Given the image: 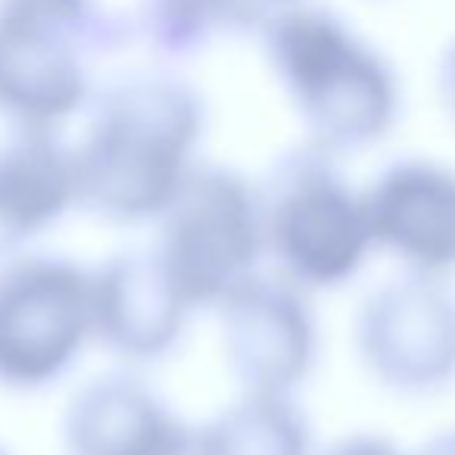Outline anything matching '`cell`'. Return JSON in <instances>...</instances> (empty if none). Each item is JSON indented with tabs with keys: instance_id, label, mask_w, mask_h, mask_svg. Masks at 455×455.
<instances>
[{
	"instance_id": "19",
	"label": "cell",
	"mask_w": 455,
	"mask_h": 455,
	"mask_svg": "<svg viewBox=\"0 0 455 455\" xmlns=\"http://www.w3.org/2000/svg\"><path fill=\"white\" fill-rule=\"evenodd\" d=\"M0 455H4V452H0Z\"/></svg>"
},
{
	"instance_id": "7",
	"label": "cell",
	"mask_w": 455,
	"mask_h": 455,
	"mask_svg": "<svg viewBox=\"0 0 455 455\" xmlns=\"http://www.w3.org/2000/svg\"><path fill=\"white\" fill-rule=\"evenodd\" d=\"M355 347L390 390H443L455 380V293L443 278L418 272L374 287L355 315Z\"/></svg>"
},
{
	"instance_id": "10",
	"label": "cell",
	"mask_w": 455,
	"mask_h": 455,
	"mask_svg": "<svg viewBox=\"0 0 455 455\" xmlns=\"http://www.w3.org/2000/svg\"><path fill=\"white\" fill-rule=\"evenodd\" d=\"M91 299L94 340L132 365L169 355L194 312L153 250L119 253L94 268Z\"/></svg>"
},
{
	"instance_id": "17",
	"label": "cell",
	"mask_w": 455,
	"mask_h": 455,
	"mask_svg": "<svg viewBox=\"0 0 455 455\" xmlns=\"http://www.w3.org/2000/svg\"><path fill=\"white\" fill-rule=\"evenodd\" d=\"M169 455H215V449L209 446L206 434H203V427H184V434L178 436V443L172 446Z\"/></svg>"
},
{
	"instance_id": "16",
	"label": "cell",
	"mask_w": 455,
	"mask_h": 455,
	"mask_svg": "<svg viewBox=\"0 0 455 455\" xmlns=\"http://www.w3.org/2000/svg\"><path fill=\"white\" fill-rule=\"evenodd\" d=\"M436 94H440L446 116L455 122V41L443 51L440 66H436Z\"/></svg>"
},
{
	"instance_id": "5",
	"label": "cell",
	"mask_w": 455,
	"mask_h": 455,
	"mask_svg": "<svg viewBox=\"0 0 455 455\" xmlns=\"http://www.w3.org/2000/svg\"><path fill=\"white\" fill-rule=\"evenodd\" d=\"M153 247L190 309H215L266 259L259 188L225 165L196 163L159 215Z\"/></svg>"
},
{
	"instance_id": "14",
	"label": "cell",
	"mask_w": 455,
	"mask_h": 455,
	"mask_svg": "<svg viewBox=\"0 0 455 455\" xmlns=\"http://www.w3.org/2000/svg\"><path fill=\"white\" fill-rule=\"evenodd\" d=\"M215 455H312V430L291 393L243 390L237 403L203 424Z\"/></svg>"
},
{
	"instance_id": "4",
	"label": "cell",
	"mask_w": 455,
	"mask_h": 455,
	"mask_svg": "<svg viewBox=\"0 0 455 455\" xmlns=\"http://www.w3.org/2000/svg\"><path fill=\"white\" fill-rule=\"evenodd\" d=\"M259 200L266 256L278 262L281 278L303 291L347 284L374 250L365 194L324 147L287 153L259 188Z\"/></svg>"
},
{
	"instance_id": "6",
	"label": "cell",
	"mask_w": 455,
	"mask_h": 455,
	"mask_svg": "<svg viewBox=\"0 0 455 455\" xmlns=\"http://www.w3.org/2000/svg\"><path fill=\"white\" fill-rule=\"evenodd\" d=\"M91 340V268L63 256H20L0 268V387L57 384Z\"/></svg>"
},
{
	"instance_id": "3",
	"label": "cell",
	"mask_w": 455,
	"mask_h": 455,
	"mask_svg": "<svg viewBox=\"0 0 455 455\" xmlns=\"http://www.w3.org/2000/svg\"><path fill=\"white\" fill-rule=\"evenodd\" d=\"M119 38L97 0H0V113L22 132H60L94 97L88 60Z\"/></svg>"
},
{
	"instance_id": "15",
	"label": "cell",
	"mask_w": 455,
	"mask_h": 455,
	"mask_svg": "<svg viewBox=\"0 0 455 455\" xmlns=\"http://www.w3.org/2000/svg\"><path fill=\"white\" fill-rule=\"evenodd\" d=\"M312 455H403V452H399L396 443L384 440L378 434H349L328 443V446L315 449Z\"/></svg>"
},
{
	"instance_id": "13",
	"label": "cell",
	"mask_w": 455,
	"mask_h": 455,
	"mask_svg": "<svg viewBox=\"0 0 455 455\" xmlns=\"http://www.w3.org/2000/svg\"><path fill=\"white\" fill-rule=\"evenodd\" d=\"M299 0H144L140 26L165 57H188L215 35L266 32Z\"/></svg>"
},
{
	"instance_id": "18",
	"label": "cell",
	"mask_w": 455,
	"mask_h": 455,
	"mask_svg": "<svg viewBox=\"0 0 455 455\" xmlns=\"http://www.w3.org/2000/svg\"><path fill=\"white\" fill-rule=\"evenodd\" d=\"M418 455H455V430L434 436V440H430Z\"/></svg>"
},
{
	"instance_id": "11",
	"label": "cell",
	"mask_w": 455,
	"mask_h": 455,
	"mask_svg": "<svg viewBox=\"0 0 455 455\" xmlns=\"http://www.w3.org/2000/svg\"><path fill=\"white\" fill-rule=\"evenodd\" d=\"M76 206V147L60 132H22L0 144V256L57 228Z\"/></svg>"
},
{
	"instance_id": "2",
	"label": "cell",
	"mask_w": 455,
	"mask_h": 455,
	"mask_svg": "<svg viewBox=\"0 0 455 455\" xmlns=\"http://www.w3.org/2000/svg\"><path fill=\"white\" fill-rule=\"evenodd\" d=\"M262 38L312 144L331 153L359 150L393 128L399 88L390 66L334 16L297 4Z\"/></svg>"
},
{
	"instance_id": "8",
	"label": "cell",
	"mask_w": 455,
	"mask_h": 455,
	"mask_svg": "<svg viewBox=\"0 0 455 455\" xmlns=\"http://www.w3.org/2000/svg\"><path fill=\"white\" fill-rule=\"evenodd\" d=\"M228 368L243 390L293 393L318 359V324L303 287L256 272L219 306Z\"/></svg>"
},
{
	"instance_id": "12",
	"label": "cell",
	"mask_w": 455,
	"mask_h": 455,
	"mask_svg": "<svg viewBox=\"0 0 455 455\" xmlns=\"http://www.w3.org/2000/svg\"><path fill=\"white\" fill-rule=\"evenodd\" d=\"M188 424L134 374H107L72 396L63 418L69 455H169Z\"/></svg>"
},
{
	"instance_id": "9",
	"label": "cell",
	"mask_w": 455,
	"mask_h": 455,
	"mask_svg": "<svg viewBox=\"0 0 455 455\" xmlns=\"http://www.w3.org/2000/svg\"><path fill=\"white\" fill-rule=\"evenodd\" d=\"M365 194L374 247L409 272L443 278L455 268V172L434 159L387 165Z\"/></svg>"
},
{
	"instance_id": "1",
	"label": "cell",
	"mask_w": 455,
	"mask_h": 455,
	"mask_svg": "<svg viewBox=\"0 0 455 455\" xmlns=\"http://www.w3.org/2000/svg\"><path fill=\"white\" fill-rule=\"evenodd\" d=\"M76 147L82 206L119 225L156 221L196 165L206 113L184 78L132 72L91 97Z\"/></svg>"
}]
</instances>
